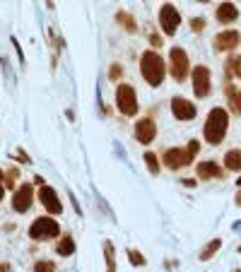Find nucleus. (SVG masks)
<instances>
[{"label":"nucleus","instance_id":"obj_1","mask_svg":"<svg viewBox=\"0 0 241 272\" xmlns=\"http://www.w3.org/2000/svg\"><path fill=\"white\" fill-rule=\"evenodd\" d=\"M227 128H229V116H227L225 109H212L208 113V120H205V140L210 144H219L227 135Z\"/></svg>","mask_w":241,"mask_h":272},{"label":"nucleus","instance_id":"obj_2","mask_svg":"<svg viewBox=\"0 0 241 272\" xmlns=\"http://www.w3.org/2000/svg\"><path fill=\"white\" fill-rule=\"evenodd\" d=\"M140 70H143V77L147 80V85H152V87H159L162 80H164V60L154 51H145L143 53Z\"/></svg>","mask_w":241,"mask_h":272},{"label":"nucleus","instance_id":"obj_3","mask_svg":"<svg viewBox=\"0 0 241 272\" xmlns=\"http://www.w3.org/2000/svg\"><path fill=\"white\" fill-rule=\"evenodd\" d=\"M198 150H200V142H198V140H191L186 150H178V147H174V150H167V154H164V166L171 169V171L188 166V164L193 161V157L198 154Z\"/></svg>","mask_w":241,"mask_h":272},{"label":"nucleus","instance_id":"obj_4","mask_svg":"<svg viewBox=\"0 0 241 272\" xmlns=\"http://www.w3.org/2000/svg\"><path fill=\"white\" fill-rule=\"evenodd\" d=\"M58 222L56 219H51V217H39V219H34L32 226H29V236L34 241H46V239H53L58 236Z\"/></svg>","mask_w":241,"mask_h":272},{"label":"nucleus","instance_id":"obj_5","mask_svg":"<svg viewBox=\"0 0 241 272\" xmlns=\"http://www.w3.org/2000/svg\"><path fill=\"white\" fill-rule=\"evenodd\" d=\"M116 106L123 116H135L137 111V94L130 85H118L116 89Z\"/></svg>","mask_w":241,"mask_h":272},{"label":"nucleus","instance_id":"obj_6","mask_svg":"<svg viewBox=\"0 0 241 272\" xmlns=\"http://www.w3.org/2000/svg\"><path fill=\"white\" fill-rule=\"evenodd\" d=\"M169 68H171V77L184 82L188 77V56L184 48H171L169 51Z\"/></svg>","mask_w":241,"mask_h":272},{"label":"nucleus","instance_id":"obj_7","mask_svg":"<svg viewBox=\"0 0 241 272\" xmlns=\"http://www.w3.org/2000/svg\"><path fill=\"white\" fill-rule=\"evenodd\" d=\"M159 24H162V32L169 34V36H174L178 29V24H181V15H178V10L174 5H162L159 10Z\"/></svg>","mask_w":241,"mask_h":272},{"label":"nucleus","instance_id":"obj_8","mask_svg":"<svg viewBox=\"0 0 241 272\" xmlns=\"http://www.w3.org/2000/svg\"><path fill=\"white\" fill-rule=\"evenodd\" d=\"M210 70L205 68V65H195L193 68V92H195V96H208L210 94Z\"/></svg>","mask_w":241,"mask_h":272},{"label":"nucleus","instance_id":"obj_9","mask_svg":"<svg viewBox=\"0 0 241 272\" xmlns=\"http://www.w3.org/2000/svg\"><path fill=\"white\" fill-rule=\"evenodd\" d=\"M32 200H34V188L29 183H22L15 191V198H12V210H15V212H27V210L32 207Z\"/></svg>","mask_w":241,"mask_h":272},{"label":"nucleus","instance_id":"obj_10","mask_svg":"<svg viewBox=\"0 0 241 272\" xmlns=\"http://www.w3.org/2000/svg\"><path fill=\"white\" fill-rule=\"evenodd\" d=\"M171 111H174V116H176L178 120H193L195 118V106H193V101H188V99H184V96H174L171 99Z\"/></svg>","mask_w":241,"mask_h":272},{"label":"nucleus","instance_id":"obj_11","mask_svg":"<svg viewBox=\"0 0 241 272\" xmlns=\"http://www.w3.org/2000/svg\"><path fill=\"white\" fill-rule=\"evenodd\" d=\"M154 135H157V125H154L152 118H140L135 123V137H137V142L150 144L154 140Z\"/></svg>","mask_w":241,"mask_h":272},{"label":"nucleus","instance_id":"obj_12","mask_svg":"<svg viewBox=\"0 0 241 272\" xmlns=\"http://www.w3.org/2000/svg\"><path fill=\"white\" fill-rule=\"evenodd\" d=\"M39 200H41V205L51 212V215H61V212H63V205H61V200H58L56 191H53V188H48V185H44V188L39 191Z\"/></svg>","mask_w":241,"mask_h":272},{"label":"nucleus","instance_id":"obj_13","mask_svg":"<svg viewBox=\"0 0 241 272\" xmlns=\"http://www.w3.org/2000/svg\"><path fill=\"white\" fill-rule=\"evenodd\" d=\"M239 46V32L236 29H227L215 36V48L217 51H232Z\"/></svg>","mask_w":241,"mask_h":272},{"label":"nucleus","instance_id":"obj_14","mask_svg":"<svg viewBox=\"0 0 241 272\" xmlns=\"http://www.w3.org/2000/svg\"><path fill=\"white\" fill-rule=\"evenodd\" d=\"M215 17H217V22H222V24H232L234 19L239 17V10H236V5H234V3H222V5L217 8Z\"/></svg>","mask_w":241,"mask_h":272},{"label":"nucleus","instance_id":"obj_15","mask_svg":"<svg viewBox=\"0 0 241 272\" xmlns=\"http://www.w3.org/2000/svg\"><path fill=\"white\" fill-rule=\"evenodd\" d=\"M195 174H198V178H222V169L215 161H200Z\"/></svg>","mask_w":241,"mask_h":272},{"label":"nucleus","instance_id":"obj_16","mask_svg":"<svg viewBox=\"0 0 241 272\" xmlns=\"http://www.w3.org/2000/svg\"><path fill=\"white\" fill-rule=\"evenodd\" d=\"M225 166L229 171H241V150H229L225 154Z\"/></svg>","mask_w":241,"mask_h":272},{"label":"nucleus","instance_id":"obj_17","mask_svg":"<svg viewBox=\"0 0 241 272\" xmlns=\"http://www.w3.org/2000/svg\"><path fill=\"white\" fill-rule=\"evenodd\" d=\"M56 253H58V256H65V258L75 253V241H72V236H63V239L58 241Z\"/></svg>","mask_w":241,"mask_h":272},{"label":"nucleus","instance_id":"obj_18","mask_svg":"<svg viewBox=\"0 0 241 272\" xmlns=\"http://www.w3.org/2000/svg\"><path fill=\"white\" fill-rule=\"evenodd\" d=\"M227 96H229V106L234 113H241V92L234 89L232 85H227Z\"/></svg>","mask_w":241,"mask_h":272},{"label":"nucleus","instance_id":"obj_19","mask_svg":"<svg viewBox=\"0 0 241 272\" xmlns=\"http://www.w3.org/2000/svg\"><path fill=\"white\" fill-rule=\"evenodd\" d=\"M219 246H222V241L219 239H212L208 243V246H205V248H203V253H200V260H210V258L215 256L217 250H219Z\"/></svg>","mask_w":241,"mask_h":272},{"label":"nucleus","instance_id":"obj_20","mask_svg":"<svg viewBox=\"0 0 241 272\" xmlns=\"http://www.w3.org/2000/svg\"><path fill=\"white\" fill-rule=\"evenodd\" d=\"M116 19H118V22H123V27H126L128 32H135V29H137L135 19H133V17H130L128 12H118V15H116Z\"/></svg>","mask_w":241,"mask_h":272},{"label":"nucleus","instance_id":"obj_21","mask_svg":"<svg viewBox=\"0 0 241 272\" xmlns=\"http://www.w3.org/2000/svg\"><path fill=\"white\" fill-rule=\"evenodd\" d=\"M145 161H147L150 174H157V171H159V161H157V157H154L152 152H145Z\"/></svg>","mask_w":241,"mask_h":272},{"label":"nucleus","instance_id":"obj_22","mask_svg":"<svg viewBox=\"0 0 241 272\" xmlns=\"http://www.w3.org/2000/svg\"><path fill=\"white\" fill-rule=\"evenodd\" d=\"M34 272H56V265L51 263V260H39V263L34 265Z\"/></svg>","mask_w":241,"mask_h":272},{"label":"nucleus","instance_id":"obj_23","mask_svg":"<svg viewBox=\"0 0 241 272\" xmlns=\"http://www.w3.org/2000/svg\"><path fill=\"white\" fill-rule=\"evenodd\" d=\"M106 250V263H109V272H116V265H113V246L111 243H104Z\"/></svg>","mask_w":241,"mask_h":272},{"label":"nucleus","instance_id":"obj_24","mask_svg":"<svg viewBox=\"0 0 241 272\" xmlns=\"http://www.w3.org/2000/svg\"><path fill=\"white\" fill-rule=\"evenodd\" d=\"M227 70H232L234 75H239V77H241V56L232 58V60L227 63Z\"/></svg>","mask_w":241,"mask_h":272},{"label":"nucleus","instance_id":"obj_25","mask_svg":"<svg viewBox=\"0 0 241 272\" xmlns=\"http://www.w3.org/2000/svg\"><path fill=\"white\" fill-rule=\"evenodd\" d=\"M128 258H130V263L133 265H145V258L137 253V250H128Z\"/></svg>","mask_w":241,"mask_h":272},{"label":"nucleus","instance_id":"obj_26","mask_svg":"<svg viewBox=\"0 0 241 272\" xmlns=\"http://www.w3.org/2000/svg\"><path fill=\"white\" fill-rule=\"evenodd\" d=\"M191 27H193V32H203V27H205V19L203 17H195L191 22Z\"/></svg>","mask_w":241,"mask_h":272},{"label":"nucleus","instance_id":"obj_27","mask_svg":"<svg viewBox=\"0 0 241 272\" xmlns=\"http://www.w3.org/2000/svg\"><path fill=\"white\" fill-rule=\"evenodd\" d=\"M150 44H152L154 48H159V46H162V39L157 36V34H152V36H150Z\"/></svg>","mask_w":241,"mask_h":272},{"label":"nucleus","instance_id":"obj_28","mask_svg":"<svg viewBox=\"0 0 241 272\" xmlns=\"http://www.w3.org/2000/svg\"><path fill=\"white\" fill-rule=\"evenodd\" d=\"M118 75H120V68H118V65H113V68H111V77H118Z\"/></svg>","mask_w":241,"mask_h":272},{"label":"nucleus","instance_id":"obj_29","mask_svg":"<svg viewBox=\"0 0 241 272\" xmlns=\"http://www.w3.org/2000/svg\"><path fill=\"white\" fill-rule=\"evenodd\" d=\"M236 205L241 207V191H239V195H236Z\"/></svg>","mask_w":241,"mask_h":272},{"label":"nucleus","instance_id":"obj_30","mask_svg":"<svg viewBox=\"0 0 241 272\" xmlns=\"http://www.w3.org/2000/svg\"><path fill=\"white\" fill-rule=\"evenodd\" d=\"M0 272H8V265H0Z\"/></svg>","mask_w":241,"mask_h":272},{"label":"nucleus","instance_id":"obj_31","mask_svg":"<svg viewBox=\"0 0 241 272\" xmlns=\"http://www.w3.org/2000/svg\"><path fill=\"white\" fill-rule=\"evenodd\" d=\"M3 195H5V191H3V185H0V200H3Z\"/></svg>","mask_w":241,"mask_h":272},{"label":"nucleus","instance_id":"obj_32","mask_svg":"<svg viewBox=\"0 0 241 272\" xmlns=\"http://www.w3.org/2000/svg\"><path fill=\"white\" fill-rule=\"evenodd\" d=\"M236 183H239V185H241V178H236Z\"/></svg>","mask_w":241,"mask_h":272},{"label":"nucleus","instance_id":"obj_33","mask_svg":"<svg viewBox=\"0 0 241 272\" xmlns=\"http://www.w3.org/2000/svg\"><path fill=\"white\" fill-rule=\"evenodd\" d=\"M0 178H3V171H0Z\"/></svg>","mask_w":241,"mask_h":272},{"label":"nucleus","instance_id":"obj_34","mask_svg":"<svg viewBox=\"0 0 241 272\" xmlns=\"http://www.w3.org/2000/svg\"><path fill=\"white\" fill-rule=\"evenodd\" d=\"M239 253H241V246H239Z\"/></svg>","mask_w":241,"mask_h":272},{"label":"nucleus","instance_id":"obj_35","mask_svg":"<svg viewBox=\"0 0 241 272\" xmlns=\"http://www.w3.org/2000/svg\"><path fill=\"white\" fill-rule=\"evenodd\" d=\"M236 272H241V270H236Z\"/></svg>","mask_w":241,"mask_h":272}]
</instances>
